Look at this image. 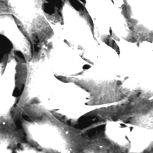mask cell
I'll return each instance as SVG.
<instances>
[{
    "mask_svg": "<svg viewBox=\"0 0 153 153\" xmlns=\"http://www.w3.org/2000/svg\"><path fill=\"white\" fill-rule=\"evenodd\" d=\"M22 128H5L0 129V153H14V150L25 141Z\"/></svg>",
    "mask_w": 153,
    "mask_h": 153,
    "instance_id": "3",
    "label": "cell"
},
{
    "mask_svg": "<svg viewBox=\"0 0 153 153\" xmlns=\"http://www.w3.org/2000/svg\"><path fill=\"white\" fill-rule=\"evenodd\" d=\"M14 153H46L34 147L25 141L22 142L15 148Z\"/></svg>",
    "mask_w": 153,
    "mask_h": 153,
    "instance_id": "5",
    "label": "cell"
},
{
    "mask_svg": "<svg viewBox=\"0 0 153 153\" xmlns=\"http://www.w3.org/2000/svg\"><path fill=\"white\" fill-rule=\"evenodd\" d=\"M43 10L47 14H54L55 13L54 6L50 3H45L43 5Z\"/></svg>",
    "mask_w": 153,
    "mask_h": 153,
    "instance_id": "6",
    "label": "cell"
},
{
    "mask_svg": "<svg viewBox=\"0 0 153 153\" xmlns=\"http://www.w3.org/2000/svg\"><path fill=\"white\" fill-rule=\"evenodd\" d=\"M79 153H127L109 141L103 133L89 136L83 149Z\"/></svg>",
    "mask_w": 153,
    "mask_h": 153,
    "instance_id": "2",
    "label": "cell"
},
{
    "mask_svg": "<svg viewBox=\"0 0 153 153\" xmlns=\"http://www.w3.org/2000/svg\"><path fill=\"white\" fill-rule=\"evenodd\" d=\"M25 141L46 153H79L89 136L55 116L44 114L34 120L21 119Z\"/></svg>",
    "mask_w": 153,
    "mask_h": 153,
    "instance_id": "1",
    "label": "cell"
},
{
    "mask_svg": "<svg viewBox=\"0 0 153 153\" xmlns=\"http://www.w3.org/2000/svg\"><path fill=\"white\" fill-rule=\"evenodd\" d=\"M13 49L11 41L5 36L0 34V64H4L8 61Z\"/></svg>",
    "mask_w": 153,
    "mask_h": 153,
    "instance_id": "4",
    "label": "cell"
},
{
    "mask_svg": "<svg viewBox=\"0 0 153 153\" xmlns=\"http://www.w3.org/2000/svg\"><path fill=\"white\" fill-rule=\"evenodd\" d=\"M49 3L53 4L54 6H56L57 8L61 9L63 5V2L62 0H47Z\"/></svg>",
    "mask_w": 153,
    "mask_h": 153,
    "instance_id": "8",
    "label": "cell"
},
{
    "mask_svg": "<svg viewBox=\"0 0 153 153\" xmlns=\"http://www.w3.org/2000/svg\"><path fill=\"white\" fill-rule=\"evenodd\" d=\"M144 153H153V151H150V152H146Z\"/></svg>",
    "mask_w": 153,
    "mask_h": 153,
    "instance_id": "9",
    "label": "cell"
},
{
    "mask_svg": "<svg viewBox=\"0 0 153 153\" xmlns=\"http://www.w3.org/2000/svg\"><path fill=\"white\" fill-rule=\"evenodd\" d=\"M71 5L76 10L81 11H83L84 9L83 4L79 1L78 0H69Z\"/></svg>",
    "mask_w": 153,
    "mask_h": 153,
    "instance_id": "7",
    "label": "cell"
},
{
    "mask_svg": "<svg viewBox=\"0 0 153 153\" xmlns=\"http://www.w3.org/2000/svg\"><path fill=\"white\" fill-rule=\"evenodd\" d=\"M80 1H81L83 2V3L86 2V1H85V0H80Z\"/></svg>",
    "mask_w": 153,
    "mask_h": 153,
    "instance_id": "10",
    "label": "cell"
}]
</instances>
